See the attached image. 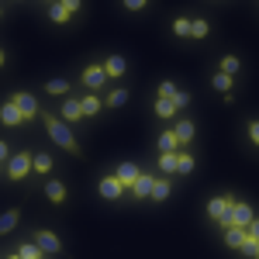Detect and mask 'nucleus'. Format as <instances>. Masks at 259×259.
I'll return each instance as SVG.
<instances>
[{
  "label": "nucleus",
  "mask_w": 259,
  "mask_h": 259,
  "mask_svg": "<svg viewBox=\"0 0 259 259\" xmlns=\"http://www.w3.org/2000/svg\"><path fill=\"white\" fill-rule=\"evenodd\" d=\"M169 190H173V187H169V180L156 177V180H152V194H149V197H152V200H166V197H169Z\"/></svg>",
  "instance_id": "19"
},
{
  "label": "nucleus",
  "mask_w": 259,
  "mask_h": 259,
  "mask_svg": "<svg viewBox=\"0 0 259 259\" xmlns=\"http://www.w3.org/2000/svg\"><path fill=\"white\" fill-rule=\"evenodd\" d=\"M18 256L21 259H45V252H41L35 242H21V245H18Z\"/></svg>",
  "instance_id": "22"
},
{
  "label": "nucleus",
  "mask_w": 259,
  "mask_h": 259,
  "mask_svg": "<svg viewBox=\"0 0 259 259\" xmlns=\"http://www.w3.org/2000/svg\"><path fill=\"white\" fill-rule=\"evenodd\" d=\"M249 142H259V121H249Z\"/></svg>",
  "instance_id": "36"
},
{
  "label": "nucleus",
  "mask_w": 259,
  "mask_h": 259,
  "mask_svg": "<svg viewBox=\"0 0 259 259\" xmlns=\"http://www.w3.org/2000/svg\"><path fill=\"white\" fill-rule=\"evenodd\" d=\"M152 180H156V177H149V173H139V180L132 183V194H135V200H145L149 194H152Z\"/></svg>",
  "instance_id": "13"
},
{
  "label": "nucleus",
  "mask_w": 259,
  "mask_h": 259,
  "mask_svg": "<svg viewBox=\"0 0 259 259\" xmlns=\"http://www.w3.org/2000/svg\"><path fill=\"white\" fill-rule=\"evenodd\" d=\"M128 97H132L128 90H111V94H107V107H124Z\"/></svg>",
  "instance_id": "28"
},
{
  "label": "nucleus",
  "mask_w": 259,
  "mask_h": 259,
  "mask_svg": "<svg viewBox=\"0 0 259 259\" xmlns=\"http://www.w3.org/2000/svg\"><path fill=\"white\" fill-rule=\"evenodd\" d=\"M45 132H49V139L56 142L59 149H66L69 156H80V142H76V135L69 132V124H66L62 118L49 114V118H45Z\"/></svg>",
  "instance_id": "1"
},
{
  "label": "nucleus",
  "mask_w": 259,
  "mask_h": 259,
  "mask_svg": "<svg viewBox=\"0 0 259 259\" xmlns=\"http://www.w3.org/2000/svg\"><path fill=\"white\" fill-rule=\"evenodd\" d=\"M214 90H218V94H232V76H225V73H214Z\"/></svg>",
  "instance_id": "30"
},
{
  "label": "nucleus",
  "mask_w": 259,
  "mask_h": 259,
  "mask_svg": "<svg viewBox=\"0 0 259 259\" xmlns=\"http://www.w3.org/2000/svg\"><path fill=\"white\" fill-rule=\"evenodd\" d=\"M239 56H225V59H221V69L218 73H225V76H235V73H239Z\"/></svg>",
  "instance_id": "26"
},
{
  "label": "nucleus",
  "mask_w": 259,
  "mask_h": 259,
  "mask_svg": "<svg viewBox=\"0 0 259 259\" xmlns=\"http://www.w3.org/2000/svg\"><path fill=\"white\" fill-rule=\"evenodd\" d=\"M159 149L162 152H180V142H177V135H173V128H166L159 135Z\"/></svg>",
  "instance_id": "20"
},
{
  "label": "nucleus",
  "mask_w": 259,
  "mask_h": 259,
  "mask_svg": "<svg viewBox=\"0 0 259 259\" xmlns=\"http://www.w3.org/2000/svg\"><path fill=\"white\" fill-rule=\"evenodd\" d=\"M173 35H180V38H190V18H177V21H173Z\"/></svg>",
  "instance_id": "31"
},
{
  "label": "nucleus",
  "mask_w": 259,
  "mask_h": 259,
  "mask_svg": "<svg viewBox=\"0 0 259 259\" xmlns=\"http://www.w3.org/2000/svg\"><path fill=\"white\" fill-rule=\"evenodd\" d=\"M0 14H4V7H0Z\"/></svg>",
  "instance_id": "41"
},
{
  "label": "nucleus",
  "mask_w": 259,
  "mask_h": 259,
  "mask_svg": "<svg viewBox=\"0 0 259 259\" xmlns=\"http://www.w3.org/2000/svg\"><path fill=\"white\" fill-rule=\"evenodd\" d=\"M177 90H180V87L173 80H162L159 83V100H173V94H177Z\"/></svg>",
  "instance_id": "33"
},
{
  "label": "nucleus",
  "mask_w": 259,
  "mask_h": 259,
  "mask_svg": "<svg viewBox=\"0 0 259 259\" xmlns=\"http://www.w3.org/2000/svg\"><path fill=\"white\" fill-rule=\"evenodd\" d=\"M177 173L180 177L194 173V156H190V152H177Z\"/></svg>",
  "instance_id": "24"
},
{
  "label": "nucleus",
  "mask_w": 259,
  "mask_h": 259,
  "mask_svg": "<svg viewBox=\"0 0 259 259\" xmlns=\"http://www.w3.org/2000/svg\"><path fill=\"white\" fill-rule=\"evenodd\" d=\"M242 242H245V228H228L225 232V245L228 249H242Z\"/></svg>",
  "instance_id": "21"
},
{
  "label": "nucleus",
  "mask_w": 259,
  "mask_h": 259,
  "mask_svg": "<svg viewBox=\"0 0 259 259\" xmlns=\"http://www.w3.org/2000/svg\"><path fill=\"white\" fill-rule=\"evenodd\" d=\"M4 62H7V56H4V49H0V66H4Z\"/></svg>",
  "instance_id": "39"
},
{
  "label": "nucleus",
  "mask_w": 259,
  "mask_h": 259,
  "mask_svg": "<svg viewBox=\"0 0 259 259\" xmlns=\"http://www.w3.org/2000/svg\"><path fill=\"white\" fill-rule=\"evenodd\" d=\"M7 259H21V256H18V252H14V256H7Z\"/></svg>",
  "instance_id": "40"
},
{
  "label": "nucleus",
  "mask_w": 259,
  "mask_h": 259,
  "mask_svg": "<svg viewBox=\"0 0 259 259\" xmlns=\"http://www.w3.org/2000/svg\"><path fill=\"white\" fill-rule=\"evenodd\" d=\"M232 204H235V197H214V200H207V218H211V221H218V225H221Z\"/></svg>",
  "instance_id": "7"
},
{
  "label": "nucleus",
  "mask_w": 259,
  "mask_h": 259,
  "mask_svg": "<svg viewBox=\"0 0 259 259\" xmlns=\"http://www.w3.org/2000/svg\"><path fill=\"white\" fill-rule=\"evenodd\" d=\"M159 173H166V177L177 173V152H162L159 156Z\"/></svg>",
  "instance_id": "23"
},
{
  "label": "nucleus",
  "mask_w": 259,
  "mask_h": 259,
  "mask_svg": "<svg viewBox=\"0 0 259 259\" xmlns=\"http://www.w3.org/2000/svg\"><path fill=\"white\" fill-rule=\"evenodd\" d=\"M104 83H107L104 66H83V87H87V90H100Z\"/></svg>",
  "instance_id": "8"
},
{
  "label": "nucleus",
  "mask_w": 259,
  "mask_h": 259,
  "mask_svg": "<svg viewBox=\"0 0 259 259\" xmlns=\"http://www.w3.org/2000/svg\"><path fill=\"white\" fill-rule=\"evenodd\" d=\"M7 159H11V145L0 139V162H7Z\"/></svg>",
  "instance_id": "38"
},
{
  "label": "nucleus",
  "mask_w": 259,
  "mask_h": 259,
  "mask_svg": "<svg viewBox=\"0 0 259 259\" xmlns=\"http://www.w3.org/2000/svg\"><path fill=\"white\" fill-rule=\"evenodd\" d=\"M97 194H100L104 200H118L121 194H124V187H121V183H118L114 177H104V180L97 183Z\"/></svg>",
  "instance_id": "10"
},
{
  "label": "nucleus",
  "mask_w": 259,
  "mask_h": 259,
  "mask_svg": "<svg viewBox=\"0 0 259 259\" xmlns=\"http://www.w3.org/2000/svg\"><path fill=\"white\" fill-rule=\"evenodd\" d=\"M207 31H211V24H207L204 18L190 21V38H207Z\"/></svg>",
  "instance_id": "25"
},
{
  "label": "nucleus",
  "mask_w": 259,
  "mask_h": 259,
  "mask_svg": "<svg viewBox=\"0 0 259 259\" xmlns=\"http://www.w3.org/2000/svg\"><path fill=\"white\" fill-rule=\"evenodd\" d=\"M31 169L41 173V177H49V173H52V156H45V152H41V156H31Z\"/></svg>",
  "instance_id": "18"
},
{
  "label": "nucleus",
  "mask_w": 259,
  "mask_h": 259,
  "mask_svg": "<svg viewBox=\"0 0 259 259\" xmlns=\"http://www.w3.org/2000/svg\"><path fill=\"white\" fill-rule=\"evenodd\" d=\"M100 97L97 94H83V100H80V111H83V118H94V114H100Z\"/></svg>",
  "instance_id": "16"
},
{
  "label": "nucleus",
  "mask_w": 259,
  "mask_h": 259,
  "mask_svg": "<svg viewBox=\"0 0 259 259\" xmlns=\"http://www.w3.org/2000/svg\"><path fill=\"white\" fill-rule=\"evenodd\" d=\"M49 18H52V24H66L69 14L62 11V4H52V7H49Z\"/></svg>",
  "instance_id": "32"
},
{
  "label": "nucleus",
  "mask_w": 259,
  "mask_h": 259,
  "mask_svg": "<svg viewBox=\"0 0 259 259\" xmlns=\"http://www.w3.org/2000/svg\"><path fill=\"white\" fill-rule=\"evenodd\" d=\"M45 197L52 200V204H66L69 190H66V183H62V180H49V183H45Z\"/></svg>",
  "instance_id": "11"
},
{
  "label": "nucleus",
  "mask_w": 259,
  "mask_h": 259,
  "mask_svg": "<svg viewBox=\"0 0 259 259\" xmlns=\"http://www.w3.org/2000/svg\"><path fill=\"white\" fill-rule=\"evenodd\" d=\"M100 66H104V76H124V73H128L124 56H111L107 62H100Z\"/></svg>",
  "instance_id": "14"
},
{
  "label": "nucleus",
  "mask_w": 259,
  "mask_h": 259,
  "mask_svg": "<svg viewBox=\"0 0 259 259\" xmlns=\"http://www.w3.org/2000/svg\"><path fill=\"white\" fill-rule=\"evenodd\" d=\"M28 173H31V152H11V159H7V180L21 183Z\"/></svg>",
  "instance_id": "3"
},
{
  "label": "nucleus",
  "mask_w": 259,
  "mask_h": 259,
  "mask_svg": "<svg viewBox=\"0 0 259 259\" xmlns=\"http://www.w3.org/2000/svg\"><path fill=\"white\" fill-rule=\"evenodd\" d=\"M45 94H52V97H56V94H69V80H49L45 83Z\"/></svg>",
  "instance_id": "27"
},
{
  "label": "nucleus",
  "mask_w": 259,
  "mask_h": 259,
  "mask_svg": "<svg viewBox=\"0 0 259 259\" xmlns=\"http://www.w3.org/2000/svg\"><path fill=\"white\" fill-rule=\"evenodd\" d=\"M169 104H173V107H177V111H183V107H187V104H190V94H187V90H177V94H173V100H169Z\"/></svg>",
  "instance_id": "34"
},
{
  "label": "nucleus",
  "mask_w": 259,
  "mask_h": 259,
  "mask_svg": "<svg viewBox=\"0 0 259 259\" xmlns=\"http://www.w3.org/2000/svg\"><path fill=\"white\" fill-rule=\"evenodd\" d=\"M152 111H156V114H159V118H173V114H177V107H173V104H169V100H156V104H152Z\"/></svg>",
  "instance_id": "29"
},
{
  "label": "nucleus",
  "mask_w": 259,
  "mask_h": 259,
  "mask_svg": "<svg viewBox=\"0 0 259 259\" xmlns=\"http://www.w3.org/2000/svg\"><path fill=\"white\" fill-rule=\"evenodd\" d=\"M62 11H66V14H69V18H73V14H76V11H80V0H62Z\"/></svg>",
  "instance_id": "35"
},
{
  "label": "nucleus",
  "mask_w": 259,
  "mask_h": 259,
  "mask_svg": "<svg viewBox=\"0 0 259 259\" xmlns=\"http://www.w3.org/2000/svg\"><path fill=\"white\" fill-rule=\"evenodd\" d=\"M59 118L66 121V124H80V121H83V111H80V100L66 97V100H62V111H59Z\"/></svg>",
  "instance_id": "9"
},
{
  "label": "nucleus",
  "mask_w": 259,
  "mask_h": 259,
  "mask_svg": "<svg viewBox=\"0 0 259 259\" xmlns=\"http://www.w3.org/2000/svg\"><path fill=\"white\" fill-rule=\"evenodd\" d=\"M124 11H145V0H128Z\"/></svg>",
  "instance_id": "37"
},
{
  "label": "nucleus",
  "mask_w": 259,
  "mask_h": 259,
  "mask_svg": "<svg viewBox=\"0 0 259 259\" xmlns=\"http://www.w3.org/2000/svg\"><path fill=\"white\" fill-rule=\"evenodd\" d=\"M0 121L4 124H11V128H18V124H24V118H21V111L7 100V104H0Z\"/></svg>",
  "instance_id": "15"
},
{
  "label": "nucleus",
  "mask_w": 259,
  "mask_h": 259,
  "mask_svg": "<svg viewBox=\"0 0 259 259\" xmlns=\"http://www.w3.org/2000/svg\"><path fill=\"white\" fill-rule=\"evenodd\" d=\"M139 173H142V169H139V166H135V162H132V159H124V162H121V166H118V169H114V180H118L121 187L128 190V187H132V183L139 180Z\"/></svg>",
  "instance_id": "6"
},
{
  "label": "nucleus",
  "mask_w": 259,
  "mask_h": 259,
  "mask_svg": "<svg viewBox=\"0 0 259 259\" xmlns=\"http://www.w3.org/2000/svg\"><path fill=\"white\" fill-rule=\"evenodd\" d=\"M35 245H38L41 252H52V256L62 249L59 235H56V232H49V228H38V232H35Z\"/></svg>",
  "instance_id": "5"
},
{
  "label": "nucleus",
  "mask_w": 259,
  "mask_h": 259,
  "mask_svg": "<svg viewBox=\"0 0 259 259\" xmlns=\"http://www.w3.org/2000/svg\"><path fill=\"white\" fill-rule=\"evenodd\" d=\"M18 221H21V211H4L0 214V235H11L18 228Z\"/></svg>",
  "instance_id": "17"
},
{
  "label": "nucleus",
  "mask_w": 259,
  "mask_h": 259,
  "mask_svg": "<svg viewBox=\"0 0 259 259\" xmlns=\"http://www.w3.org/2000/svg\"><path fill=\"white\" fill-rule=\"evenodd\" d=\"M173 135H177V142L180 145H187V142H194V135H197V124L194 121H177V128H173Z\"/></svg>",
  "instance_id": "12"
},
{
  "label": "nucleus",
  "mask_w": 259,
  "mask_h": 259,
  "mask_svg": "<svg viewBox=\"0 0 259 259\" xmlns=\"http://www.w3.org/2000/svg\"><path fill=\"white\" fill-rule=\"evenodd\" d=\"M256 221V211H252V204H245V200H235L232 207H228V214H225V228H249Z\"/></svg>",
  "instance_id": "2"
},
{
  "label": "nucleus",
  "mask_w": 259,
  "mask_h": 259,
  "mask_svg": "<svg viewBox=\"0 0 259 259\" xmlns=\"http://www.w3.org/2000/svg\"><path fill=\"white\" fill-rule=\"evenodd\" d=\"M11 104L21 111V118L24 121H31L35 114H38V100L31 97V94H24V90H18V94H11Z\"/></svg>",
  "instance_id": "4"
}]
</instances>
